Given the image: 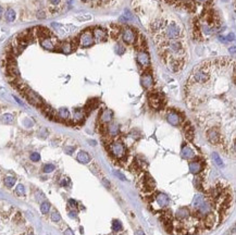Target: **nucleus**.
Listing matches in <instances>:
<instances>
[{
	"label": "nucleus",
	"instance_id": "obj_1",
	"mask_svg": "<svg viewBox=\"0 0 236 235\" xmlns=\"http://www.w3.org/2000/svg\"><path fill=\"white\" fill-rule=\"evenodd\" d=\"M162 56L165 62L168 60H185L186 46L179 39H170L161 42Z\"/></svg>",
	"mask_w": 236,
	"mask_h": 235
},
{
	"label": "nucleus",
	"instance_id": "obj_2",
	"mask_svg": "<svg viewBox=\"0 0 236 235\" xmlns=\"http://www.w3.org/2000/svg\"><path fill=\"white\" fill-rule=\"evenodd\" d=\"M211 77V66L209 62H203L199 64L193 70L191 76H189L187 86H196V85H203L208 83Z\"/></svg>",
	"mask_w": 236,
	"mask_h": 235
},
{
	"label": "nucleus",
	"instance_id": "obj_3",
	"mask_svg": "<svg viewBox=\"0 0 236 235\" xmlns=\"http://www.w3.org/2000/svg\"><path fill=\"white\" fill-rule=\"evenodd\" d=\"M160 30H161V33H160V35H161V42H163V40H170V39H179V37L182 35L181 27L177 24H175V23H173V22L163 24Z\"/></svg>",
	"mask_w": 236,
	"mask_h": 235
},
{
	"label": "nucleus",
	"instance_id": "obj_4",
	"mask_svg": "<svg viewBox=\"0 0 236 235\" xmlns=\"http://www.w3.org/2000/svg\"><path fill=\"white\" fill-rule=\"evenodd\" d=\"M109 150L111 155L118 159H122L126 155V148L121 141H114L109 145Z\"/></svg>",
	"mask_w": 236,
	"mask_h": 235
},
{
	"label": "nucleus",
	"instance_id": "obj_5",
	"mask_svg": "<svg viewBox=\"0 0 236 235\" xmlns=\"http://www.w3.org/2000/svg\"><path fill=\"white\" fill-rule=\"evenodd\" d=\"M24 95L26 96L27 100L30 101L32 105L34 106H37V107H42L44 106V101L40 97L35 93V91H31L30 88H25V91H24Z\"/></svg>",
	"mask_w": 236,
	"mask_h": 235
},
{
	"label": "nucleus",
	"instance_id": "obj_6",
	"mask_svg": "<svg viewBox=\"0 0 236 235\" xmlns=\"http://www.w3.org/2000/svg\"><path fill=\"white\" fill-rule=\"evenodd\" d=\"M78 42H80V45L84 48H87V47H90L93 45L95 39H94V36L90 30H85L81 34V36L78 38Z\"/></svg>",
	"mask_w": 236,
	"mask_h": 235
},
{
	"label": "nucleus",
	"instance_id": "obj_7",
	"mask_svg": "<svg viewBox=\"0 0 236 235\" xmlns=\"http://www.w3.org/2000/svg\"><path fill=\"white\" fill-rule=\"evenodd\" d=\"M122 39L123 42H125V44H129V45H131V44H134L135 40H136V34H135V32L133 30H132L131 27H124L122 30Z\"/></svg>",
	"mask_w": 236,
	"mask_h": 235
},
{
	"label": "nucleus",
	"instance_id": "obj_8",
	"mask_svg": "<svg viewBox=\"0 0 236 235\" xmlns=\"http://www.w3.org/2000/svg\"><path fill=\"white\" fill-rule=\"evenodd\" d=\"M149 103L153 109H160L163 106V97L159 93H153L149 95Z\"/></svg>",
	"mask_w": 236,
	"mask_h": 235
},
{
	"label": "nucleus",
	"instance_id": "obj_9",
	"mask_svg": "<svg viewBox=\"0 0 236 235\" xmlns=\"http://www.w3.org/2000/svg\"><path fill=\"white\" fill-rule=\"evenodd\" d=\"M136 59H137V62L138 64L141 66V68H147V66H149L150 64V57L148 52L146 50H139L137 52V56H136Z\"/></svg>",
	"mask_w": 236,
	"mask_h": 235
},
{
	"label": "nucleus",
	"instance_id": "obj_10",
	"mask_svg": "<svg viewBox=\"0 0 236 235\" xmlns=\"http://www.w3.org/2000/svg\"><path fill=\"white\" fill-rule=\"evenodd\" d=\"M40 45L44 49L46 50H54L57 47V42H56V39L54 38L52 36H48V37H44L40 40Z\"/></svg>",
	"mask_w": 236,
	"mask_h": 235
},
{
	"label": "nucleus",
	"instance_id": "obj_11",
	"mask_svg": "<svg viewBox=\"0 0 236 235\" xmlns=\"http://www.w3.org/2000/svg\"><path fill=\"white\" fill-rule=\"evenodd\" d=\"M207 138L213 145H217L221 142V135H220V132L217 129H210L207 132Z\"/></svg>",
	"mask_w": 236,
	"mask_h": 235
},
{
	"label": "nucleus",
	"instance_id": "obj_12",
	"mask_svg": "<svg viewBox=\"0 0 236 235\" xmlns=\"http://www.w3.org/2000/svg\"><path fill=\"white\" fill-rule=\"evenodd\" d=\"M156 202L161 208H165L170 204V198L169 196L165 193H158L156 195Z\"/></svg>",
	"mask_w": 236,
	"mask_h": 235
},
{
	"label": "nucleus",
	"instance_id": "obj_13",
	"mask_svg": "<svg viewBox=\"0 0 236 235\" xmlns=\"http://www.w3.org/2000/svg\"><path fill=\"white\" fill-rule=\"evenodd\" d=\"M167 120L171 125L177 126V125H179V123H181V115L175 111H170V112H168Z\"/></svg>",
	"mask_w": 236,
	"mask_h": 235
},
{
	"label": "nucleus",
	"instance_id": "obj_14",
	"mask_svg": "<svg viewBox=\"0 0 236 235\" xmlns=\"http://www.w3.org/2000/svg\"><path fill=\"white\" fill-rule=\"evenodd\" d=\"M141 85H143L145 88H151L153 85V75L150 74L149 72H146L144 73L143 75H141Z\"/></svg>",
	"mask_w": 236,
	"mask_h": 235
},
{
	"label": "nucleus",
	"instance_id": "obj_15",
	"mask_svg": "<svg viewBox=\"0 0 236 235\" xmlns=\"http://www.w3.org/2000/svg\"><path fill=\"white\" fill-rule=\"evenodd\" d=\"M93 36H94V39H95L96 42H103L106 39V37H107V33H106L105 30H102V28H100V27H97V28H95L94 30V33H93Z\"/></svg>",
	"mask_w": 236,
	"mask_h": 235
},
{
	"label": "nucleus",
	"instance_id": "obj_16",
	"mask_svg": "<svg viewBox=\"0 0 236 235\" xmlns=\"http://www.w3.org/2000/svg\"><path fill=\"white\" fill-rule=\"evenodd\" d=\"M188 167H189V171L195 175H197L198 173H200L201 170H202V164H201V162L196 161V160H195V161H191Z\"/></svg>",
	"mask_w": 236,
	"mask_h": 235
},
{
	"label": "nucleus",
	"instance_id": "obj_17",
	"mask_svg": "<svg viewBox=\"0 0 236 235\" xmlns=\"http://www.w3.org/2000/svg\"><path fill=\"white\" fill-rule=\"evenodd\" d=\"M75 45L70 40H66V42H63L61 45H60V50L63 52V54H70L74 50Z\"/></svg>",
	"mask_w": 236,
	"mask_h": 235
},
{
	"label": "nucleus",
	"instance_id": "obj_18",
	"mask_svg": "<svg viewBox=\"0 0 236 235\" xmlns=\"http://www.w3.org/2000/svg\"><path fill=\"white\" fill-rule=\"evenodd\" d=\"M175 217H176V219L179 221L186 220V219L189 217V209L186 208V207H182V208L177 209Z\"/></svg>",
	"mask_w": 236,
	"mask_h": 235
},
{
	"label": "nucleus",
	"instance_id": "obj_19",
	"mask_svg": "<svg viewBox=\"0 0 236 235\" xmlns=\"http://www.w3.org/2000/svg\"><path fill=\"white\" fill-rule=\"evenodd\" d=\"M113 119V113L109 109H105L100 115V121L102 123H110Z\"/></svg>",
	"mask_w": 236,
	"mask_h": 235
},
{
	"label": "nucleus",
	"instance_id": "obj_20",
	"mask_svg": "<svg viewBox=\"0 0 236 235\" xmlns=\"http://www.w3.org/2000/svg\"><path fill=\"white\" fill-rule=\"evenodd\" d=\"M107 131H108V134H109L111 137H114V136H117L120 132L119 125H118V123H115V122H110V123H108Z\"/></svg>",
	"mask_w": 236,
	"mask_h": 235
},
{
	"label": "nucleus",
	"instance_id": "obj_21",
	"mask_svg": "<svg viewBox=\"0 0 236 235\" xmlns=\"http://www.w3.org/2000/svg\"><path fill=\"white\" fill-rule=\"evenodd\" d=\"M181 155H182V157L184 158V159H187V160L193 159V158L195 157L194 150H193L191 147H188V146H184V147H183Z\"/></svg>",
	"mask_w": 236,
	"mask_h": 235
},
{
	"label": "nucleus",
	"instance_id": "obj_22",
	"mask_svg": "<svg viewBox=\"0 0 236 235\" xmlns=\"http://www.w3.org/2000/svg\"><path fill=\"white\" fill-rule=\"evenodd\" d=\"M184 133H185V137L188 141H193L194 139V129H193V126H191L189 123H186L185 126H184Z\"/></svg>",
	"mask_w": 236,
	"mask_h": 235
},
{
	"label": "nucleus",
	"instance_id": "obj_23",
	"mask_svg": "<svg viewBox=\"0 0 236 235\" xmlns=\"http://www.w3.org/2000/svg\"><path fill=\"white\" fill-rule=\"evenodd\" d=\"M90 159H92V158H90L89 154H87L86 151H80L77 154V160L81 163H83V164L88 163L90 161Z\"/></svg>",
	"mask_w": 236,
	"mask_h": 235
},
{
	"label": "nucleus",
	"instance_id": "obj_24",
	"mask_svg": "<svg viewBox=\"0 0 236 235\" xmlns=\"http://www.w3.org/2000/svg\"><path fill=\"white\" fill-rule=\"evenodd\" d=\"M205 200H206V198H205L201 194H197V195H195L194 199H193V207H194L195 209H197L199 206L202 205Z\"/></svg>",
	"mask_w": 236,
	"mask_h": 235
},
{
	"label": "nucleus",
	"instance_id": "obj_25",
	"mask_svg": "<svg viewBox=\"0 0 236 235\" xmlns=\"http://www.w3.org/2000/svg\"><path fill=\"white\" fill-rule=\"evenodd\" d=\"M205 225L209 229L214 225V214L212 212H209L208 214L205 216Z\"/></svg>",
	"mask_w": 236,
	"mask_h": 235
},
{
	"label": "nucleus",
	"instance_id": "obj_26",
	"mask_svg": "<svg viewBox=\"0 0 236 235\" xmlns=\"http://www.w3.org/2000/svg\"><path fill=\"white\" fill-rule=\"evenodd\" d=\"M15 182H16V178L14 176H12V175H8V176H6V178H3V183H4V185L8 188H11V187L14 186Z\"/></svg>",
	"mask_w": 236,
	"mask_h": 235
},
{
	"label": "nucleus",
	"instance_id": "obj_27",
	"mask_svg": "<svg viewBox=\"0 0 236 235\" xmlns=\"http://www.w3.org/2000/svg\"><path fill=\"white\" fill-rule=\"evenodd\" d=\"M85 117V112L83 109H75L73 111V119L75 121H82Z\"/></svg>",
	"mask_w": 236,
	"mask_h": 235
},
{
	"label": "nucleus",
	"instance_id": "obj_28",
	"mask_svg": "<svg viewBox=\"0 0 236 235\" xmlns=\"http://www.w3.org/2000/svg\"><path fill=\"white\" fill-rule=\"evenodd\" d=\"M0 120L2 121L3 123L11 124V123H13V121H14V117H13V115H11V113H4V115H2L0 117Z\"/></svg>",
	"mask_w": 236,
	"mask_h": 235
},
{
	"label": "nucleus",
	"instance_id": "obj_29",
	"mask_svg": "<svg viewBox=\"0 0 236 235\" xmlns=\"http://www.w3.org/2000/svg\"><path fill=\"white\" fill-rule=\"evenodd\" d=\"M58 117L62 120H68L70 117V111L66 108H60L58 111Z\"/></svg>",
	"mask_w": 236,
	"mask_h": 235
},
{
	"label": "nucleus",
	"instance_id": "obj_30",
	"mask_svg": "<svg viewBox=\"0 0 236 235\" xmlns=\"http://www.w3.org/2000/svg\"><path fill=\"white\" fill-rule=\"evenodd\" d=\"M4 16H6V20L9 22H13L15 20V12L13 9H8L7 10L6 14H4Z\"/></svg>",
	"mask_w": 236,
	"mask_h": 235
},
{
	"label": "nucleus",
	"instance_id": "obj_31",
	"mask_svg": "<svg viewBox=\"0 0 236 235\" xmlns=\"http://www.w3.org/2000/svg\"><path fill=\"white\" fill-rule=\"evenodd\" d=\"M14 193H15V195L19 196V197H22V196L25 195V188H24L23 184H18V185H16Z\"/></svg>",
	"mask_w": 236,
	"mask_h": 235
},
{
	"label": "nucleus",
	"instance_id": "obj_32",
	"mask_svg": "<svg viewBox=\"0 0 236 235\" xmlns=\"http://www.w3.org/2000/svg\"><path fill=\"white\" fill-rule=\"evenodd\" d=\"M122 229H123V225L122 223H121V221L119 220L112 221V230H113L114 232H120Z\"/></svg>",
	"mask_w": 236,
	"mask_h": 235
},
{
	"label": "nucleus",
	"instance_id": "obj_33",
	"mask_svg": "<svg viewBox=\"0 0 236 235\" xmlns=\"http://www.w3.org/2000/svg\"><path fill=\"white\" fill-rule=\"evenodd\" d=\"M50 210V204L48 202H42V205H40V211H42V214H47Z\"/></svg>",
	"mask_w": 236,
	"mask_h": 235
},
{
	"label": "nucleus",
	"instance_id": "obj_34",
	"mask_svg": "<svg viewBox=\"0 0 236 235\" xmlns=\"http://www.w3.org/2000/svg\"><path fill=\"white\" fill-rule=\"evenodd\" d=\"M51 220L54 221V222H59L61 220V216H60V213L57 210L52 211V213H51Z\"/></svg>",
	"mask_w": 236,
	"mask_h": 235
},
{
	"label": "nucleus",
	"instance_id": "obj_35",
	"mask_svg": "<svg viewBox=\"0 0 236 235\" xmlns=\"http://www.w3.org/2000/svg\"><path fill=\"white\" fill-rule=\"evenodd\" d=\"M54 169H56V167L54 164H51V163H48V164H45L44 166V172L45 173H50V172H54Z\"/></svg>",
	"mask_w": 236,
	"mask_h": 235
},
{
	"label": "nucleus",
	"instance_id": "obj_36",
	"mask_svg": "<svg viewBox=\"0 0 236 235\" xmlns=\"http://www.w3.org/2000/svg\"><path fill=\"white\" fill-rule=\"evenodd\" d=\"M212 158H213V160L215 161V163L218 164L219 167H222L223 166V162H222V159L220 158V156H219L217 152H213L212 154Z\"/></svg>",
	"mask_w": 236,
	"mask_h": 235
},
{
	"label": "nucleus",
	"instance_id": "obj_37",
	"mask_svg": "<svg viewBox=\"0 0 236 235\" xmlns=\"http://www.w3.org/2000/svg\"><path fill=\"white\" fill-rule=\"evenodd\" d=\"M31 160L32 161H34V162H37V161H39L40 160V155L38 154V152H33V154H31Z\"/></svg>",
	"mask_w": 236,
	"mask_h": 235
},
{
	"label": "nucleus",
	"instance_id": "obj_38",
	"mask_svg": "<svg viewBox=\"0 0 236 235\" xmlns=\"http://www.w3.org/2000/svg\"><path fill=\"white\" fill-rule=\"evenodd\" d=\"M38 135L40 136V137H42V138H45V137H47V135H48V131L46 130V129H42L40 132L38 133Z\"/></svg>",
	"mask_w": 236,
	"mask_h": 235
},
{
	"label": "nucleus",
	"instance_id": "obj_39",
	"mask_svg": "<svg viewBox=\"0 0 236 235\" xmlns=\"http://www.w3.org/2000/svg\"><path fill=\"white\" fill-rule=\"evenodd\" d=\"M76 19H77L78 21H88V20H90V19H92V15L86 14V16H77Z\"/></svg>",
	"mask_w": 236,
	"mask_h": 235
},
{
	"label": "nucleus",
	"instance_id": "obj_40",
	"mask_svg": "<svg viewBox=\"0 0 236 235\" xmlns=\"http://www.w3.org/2000/svg\"><path fill=\"white\" fill-rule=\"evenodd\" d=\"M24 123H25V126L30 127V126H33L34 122L31 119H25V121H24Z\"/></svg>",
	"mask_w": 236,
	"mask_h": 235
},
{
	"label": "nucleus",
	"instance_id": "obj_41",
	"mask_svg": "<svg viewBox=\"0 0 236 235\" xmlns=\"http://www.w3.org/2000/svg\"><path fill=\"white\" fill-rule=\"evenodd\" d=\"M115 49H117V52L119 54H122L123 52H124V50H125L124 47H122V46H120V45H118L117 47H115Z\"/></svg>",
	"mask_w": 236,
	"mask_h": 235
},
{
	"label": "nucleus",
	"instance_id": "obj_42",
	"mask_svg": "<svg viewBox=\"0 0 236 235\" xmlns=\"http://www.w3.org/2000/svg\"><path fill=\"white\" fill-rule=\"evenodd\" d=\"M225 38H226V42H233L234 39H235L234 33H230L229 35H227V37H225Z\"/></svg>",
	"mask_w": 236,
	"mask_h": 235
},
{
	"label": "nucleus",
	"instance_id": "obj_43",
	"mask_svg": "<svg viewBox=\"0 0 236 235\" xmlns=\"http://www.w3.org/2000/svg\"><path fill=\"white\" fill-rule=\"evenodd\" d=\"M69 205L72 206L73 208H76V207H77V202H76V200H74V199H70V200H69Z\"/></svg>",
	"mask_w": 236,
	"mask_h": 235
},
{
	"label": "nucleus",
	"instance_id": "obj_44",
	"mask_svg": "<svg viewBox=\"0 0 236 235\" xmlns=\"http://www.w3.org/2000/svg\"><path fill=\"white\" fill-rule=\"evenodd\" d=\"M114 173H115V174H117V176L119 178H121V180H122V181H126V178H124V176H123V174L122 173H120V172H118V171H115L114 172Z\"/></svg>",
	"mask_w": 236,
	"mask_h": 235
},
{
	"label": "nucleus",
	"instance_id": "obj_45",
	"mask_svg": "<svg viewBox=\"0 0 236 235\" xmlns=\"http://www.w3.org/2000/svg\"><path fill=\"white\" fill-rule=\"evenodd\" d=\"M74 149H75L74 147H66V154L71 155L72 152H73V151H74Z\"/></svg>",
	"mask_w": 236,
	"mask_h": 235
},
{
	"label": "nucleus",
	"instance_id": "obj_46",
	"mask_svg": "<svg viewBox=\"0 0 236 235\" xmlns=\"http://www.w3.org/2000/svg\"><path fill=\"white\" fill-rule=\"evenodd\" d=\"M64 235H74V232H73L71 229H66V231H64Z\"/></svg>",
	"mask_w": 236,
	"mask_h": 235
},
{
	"label": "nucleus",
	"instance_id": "obj_47",
	"mask_svg": "<svg viewBox=\"0 0 236 235\" xmlns=\"http://www.w3.org/2000/svg\"><path fill=\"white\" fill-rule=\"evenodd\" d=\"M135 235H146V233L144 232L143 230H137V231L135 232Z\"/></svg>",
	"mask_w": 236,
	"mask_h": 235
},
{
	"label": "nucleus",
	"instance_id": "obj_48",
	"mask_svg": "<svg viewBox=\"0 0 236 235\" xmlns=\"http://www.w3.org/2000/svg\"><path fill=\"white\" fill-rule=\"evenodd\" d=\"M69 216L71 218H76V217H77V214H76V212H74V210L71 211V212H69Z\"/></svg>",
	"mask_w": 236,
	"mask_h": 235
},
{
	"label": "nucleus",
	"instance_id": "obj_49",
	"mask_svg": "<svg viewBox=\"0 0 236 235\" xmlns=\"http://www.w3.org/2000/svg\"><path fill=\"white\" fill-rule=\"evenodd\" d=\"M60 1H61V0H50V2L52 3L54 6H57V4H59Z\"/></svg>",
	"mask_w": 236,
	"mask_h": 235
},
{
	"label": "nucleus",
	"instance_id": "obj_50",
	"mask_svg": "<svg viewBox=\"0 0 236 235\" xmlns=\"http://www.w3.org/2000/svg\"><path fill=\"white\" fill-rule=\"evenodd\" d=\"M218 38L221 40V42H226V38H225L224 36H221V35H219L218 36Z\"/></svg>",
	"mask_w": 236,
	"mask_h": 235
},
{
	"label": "nucleus",
	"instance_id": "obj_51",
	"mask_svg": "<svg viewBox=\"0 0 236 235\" xmlns=\"http://www.w3.org/2000/svg\"><path fill=\"white\" fill-rule=\"evenodd\" d=\"M103 183H105V185H106V186H107V187L110 186V182H108L107 180H103Z\"/></svg>",
	"mask_w": 236,
	"mask_h": 235
},
{
	"label": "nucleus",
	"instance_id": "obj_52",
	"mask_svg": "<svg viewBox=\"0 0 236 235\" xmlns=\"http://www.w3.org/2000/svg\"><path fill=\"white\" fill-rule=\"evenodd\" d=\"M2 12H3V9H2V7L0 6V16L2 15Z\"/></svg>",
	"mask_w": 236,
	"mask_h": 235
},
{
	"label": "nucleus",
	"instance_id": "obj_53",
	"mask_svg": "<svg viewBox=\"0 0 236 235\" xmlns=\"http://www.w3.org/2000/svg\"><path fill=\"white\" fill-rule=\"evenodd\" d=\"M196 1H197V2H206L207 0H196Z\"/></svg>",
	"mask_w": 236,
	"mask_h": 235
},
{
	"label": "nucleus",
	"instance_id": "obj_54",
	"mask_svg": "<svg viewBox=\"0 0 236 235\" xmlns=\"http://www.w3.org/2000/svg\"><path fill=\"white\" fill-rule=\"evenodd\" d=\"M82 1H84V2H87V1H88V0H82Z\"/></svg>",
	"mask_w": 236,
	"mask_h": 235
}]
</instances>
